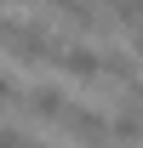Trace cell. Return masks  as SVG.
<instances>
[{
  "mask_svg": "<svg viewBox=\"0 0 143 148\" xmlns=\"http://www.w3.org/2000/svg\"><path fill=\"white\" fill-rule=\"evenodd\" d=\"M57 125L69 131V137H74V143H80V148H115V137H109V114H97V108H86V103H69Z\"/></svg>",
  "mask_w": 143,
  "mask_h": 148,
  "instance_id": "obj_1",
  "label": "cell"
},
{
  "mask_svg": "<svg viewBox=\"0 0 143 148\" xmlns=\"http://www.w3.org/2000/svg\"><path fill=\"white\" fill-rule=\"evenodd\" d=\"M57 69L69 80H103V51H86V46H63Z\"/></svg>",
  "mask_w": 143,
  "mask_h": 148,
  "instance_id": "obj_2",
  "label": "cell"
},
{
  "mask_svg": "<svg viewBox=\"0 0 143 148\" xmlns=\"http://www.w3.org/2000/svg\"><path fill=\"white\" fill-rule=\"evenodd\" d=\"M109 137H115V148H137L143 143V108H115L109 114Z\"/></svg>",
  "mask_w": 143,
  "mask_h": 148,
  "instance_id": "obj_3",
  "label": "cell"
},
{
  "mask_svg": "<svg viewBox=\"0 0 143 148\" xmlns=\"http://www.w3.org/2000/svg\"><path fill=\"white\" fill-rule=\"evenodd\" d=\"M103 80L126 91V86L137 80V57H132V51H115V46H109V51H103Z\"/></svg>",
  "mask_w": 143,
  "mask_h": 148,
  "instance_id": "obj_4",
  "label": "cell"
},
{
  "mask_svg": "<svg viewBox=\"0 0 143 148\" xmlns=\"http://www.w3.org/2000/svg\"><path fill=\"white\" fill-rule=\"evenodd\" d=\"M23 103H29V108H35L40 120H63V108H69V97L57 91V86H35V91L23 97Z\"/></svg>",
  "mask_w": 143,
  "mask_h": 148,
  "instance_id": "obj_5",
  "label": "cell"
},
{
  "mask_svg": "<svg viewBox=\"0 0 143 148\" xmlns=\"http://www.w3.org/2000/svg\"><path fill=\"white\" fill-rule=\"evenodd\" d=\"M46 6H52L57 17L80 23V29H92V23H97V6H92V0H46Z\"/></svg>",
  "mask_w": 143,
  "mask_h": 148,
  "instance_id": "obj_6",
  "label": "cell"
},
{
  "mask_svg": "<svg viewBox=\"0 0 143 148\" xmlns=\"http://www.w3.org/2000/svg\"><path fill=\"white\" fill-rule=\"evenodd\" d=\"M115 17L132 23V29H143V0H115Z\"/></svg>",
  "mask_w": 143,
  "mask_h": 148,
  "instance_id": "obj_7",
  "label": "cell"
},
{
  "mask_svg": "<svg viewBox=\"0 0 143 148\" xmlns=\"http://www.w3.org/2000/svg\"><path fill=\"white\" fill-rule=\"evenodd\" d=\"M0 148H35V143H29L17 125H0Z\"/></svg>",
  "mask_w": 143,
  "mask_h": 148,
  "instance_id": "obj_8",
  "label": "cell"
},
{
  "mask_svg": "<svg viewBox=\"0 0 143 148\" xmlns=\"http://www.w3.org/2000/svg\"><path fill=\"white\" fill-rule=\"evenodd\" d=\"M12 103H17V86H12V80H6V69H0V108H12Z\"/></svg>",
  "mask_w": 143,
  "mask_h": 148,
  "instance_id": "obj_9",
  "label": "cell"
},
{
  "mask_svg": "<svg viewBox=\"0 0 143 148\" xmlns=\"http://www.w3.org/2000/svg\"><path fill=\"white\" fill-rule=\"evenodd\" d=\"M12 34H17V17H0V46H6Z\"/></svg>",
  "mask_w": 143,
  "mask_h": 148,
  "instance_id": "obj_10",
  "label": "cell"
},
{
  "mask_svg": "<svg viewBox=\"0 0 143 148\" xmlns=\"http://www.w3.org/2000/svg\"><path fill=\"white\" fill-rule=\"evenodd\" d=\"M35 148H46V143H35Z\"/></svg>",
  "mask_w": 143,
  "mask_h": 148,
  "instance_id": "obj_11",
  "label": "cell"
},
{
  "mask_svg": "<svg viewBox=\"0 0 143 148\" xmlns=\"http://www.w3.org/2000/svg\"><path fill=\"white\" fill-rule=\"evenodd\" d=\"M40 6H46V0H40Z\"/></svg>",
  "mask_w": 143,
  "mask_h": 148,
  "instance_id": "obj_12",
  "label": "cell"
}]
</instances>
